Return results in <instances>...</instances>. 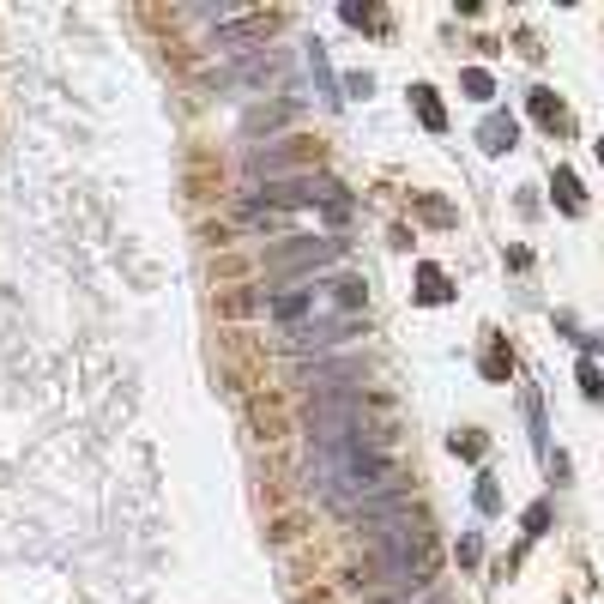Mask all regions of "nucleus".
<instances>
[{
    "label": "nucleus",
    "instance_id": "21",
    "mask_svg": "<svg viewBox=\"0 0 604 604\" xmlns=\"http://www.w3.org/2000/svg\"><path fill=\"white\" fill-rule=\"evenodd\" d=\"M423 604H447V599H442V592H423Z\"/></svg>",
    "mask_w": 604,
    "mask_h": 604
},
{
    "label": "nucleus",
    "instance_id": "12",
    "mask_svg": "<svg viewBox=\"0 0 604 604\" xmlns=\"http://www.w3.org/2000/svg\"><path fill=\"white\" fill-rule=\"evenodd\" d=\"M344 24H369V31H387V19H381V13H375V6H357V0L344 6Z\"/></svg>",
    "mask_w": 604,
    "mask_h": 604
},
{
    "label": "nucleus",
    "instance_id": "1",
    "mask_svg": "<svg viewBox=\"0 0 604 604\" xmlns=\"http://www.w3.org/2000/svg\"><path fill=\"white\" fill-rule=\"evenodd\" d=\"M435 574H442V556H411V563H362L357 574H351V586H357V599H417V592H429V586H435Z\"/></svg>",
    "mask_w": 604,
    "mask_h": 604
},
{
    "label": "nucleus",
    "instance_id": "19",
    "mask_svg": "<svg viewBox=\"0 0 604 604\" xmlns=\"http://www.w3.org/2000/svg\"><path fill=\"white\" fill-rule=\"evenodd\" d=\"M344 91H351V97H369V91H375V79H369V73H357V79H344Z\"/></svg>",
    "mask_w": 604,
    "mask_h": 604
},
{
    "label": "nucleus",
    "instance_id": "20",
    "mask_svg": "<svg viewBox=\"0 0 604 604\" xmlns=\"http://www.w3.org/2000/svg\"><path fill=\"white\" fill-rule=\"evenodd\" d=\"M478 556H483V544H478V538H460V563L471 568V563H478Z\"/></svg>",
    "mask_w": 604,
    "mask_h": 604
},
{
    "label": "nucleus",
    "instance_id": "9",
    "mask_svg": "<svg viewBox=\"0 0 604 604\" xmlns=\"http://www.w3.org/2000/svg\"><path fill=\"white\" fill-rule=\"evenodd\" d=\"M550 188H556V200H563V212H581V181H574V169H556V181H550Z\"/></svg>",
    "mask_w": 604,
    "mask_h": 604
},
{
    "label": "nucleus",
    "instance_id": "4",
    "mask_svg": "<svg viewBox=\"0 0 604 604\" xmlns=\"http://www.w3.org/2000/svg\"><path fill=\"white\" fill-rule=\"evenodd\" d=\"M308 140H272V151H248V176H266V181H279L284 163H302L308 151H302Z\"/></svg>",
    "mask_w": 604,
    "mask_h": 604
},
{
    "label": "nucleus",
    "instance_id": "2",
    "mask_svg": "<svg viewBox=\"0 0 604 604\" xmlns=\"http://www.w3.org/2000/svg\"><path fill=\"white\" fill-rule=\"evenodd\" d=\"M339 261H344L339 236H284V248L266 254V272L279 284H302V279H315V272H326V266H339Z\"/></svg>",
    "mask_w": 604,
    "mask_h": 604
},
{
    "label": "nucleus",
    "instance_id": "14",
    "mask_svg": "<svg viewBox=\"0 0 604 604\" xmlns=\"http://www.w3.org/2000/svg\"><path fill=\"white\" fill-rule=\"evenodd\" d=\"M453 453H460V460H483V435H478V429L453 435Z\"/></svg>",
    "mask_w": 604,
    "mask_h": 604
},
{
    "label": "nucleus",
    "instance_id": "6",
    "mask_svg": "<svg viewBox=\"0 0 604 604\" xmlns=\"http://www.w3.org/2000/svg\"><path fill=\"white\" fill-rule=\"evenodd\" d=\"M411 109H417V121L429 127V133H442V127H447V109L435 103V91H429V85H411Z\"/></svg>",
    "mask_w": 604,
    "mask_h": 604
},
{
    "label": "nucleus",
    "instance_id": "7",
    "mask_svg": "<svg viewBox=\"0 0 604 604\" xmlns=\"http://www.w3.org/2000/svg\"><path fill=\"white\" fill-rule=\"evenodd\" d=\"M447 297H453V284L442 266H417V302H447Z\"/></svg>",
    "mask_w": 604,
    "mask_h": 604
},
{
    "label": "nucleus",
    "instance_id": "22",
    "mask_svg": "<svg viewBox=\"0 0 604 604\" xmlns=\"http://www.w3.org/2000/svg\"><path fill=\"white\" fill-rule=\"evenodd\" d=\"M599 163H604V140H599Z\"/></svg>",
    "mask_w": 604,
    "mask_h": 604
},
{
    "label": "nucleus",
    "instance_id": "3",
    "mask_svg": "<svg viewBox=\"0 0 604 604\" xmlns=\"http://www.w3.org/2000/svg\"><path fill=\"white\" fill-rule=\"evenodd\" d=\"M254 200L272 206V212H284V206H339V200H344V188H339L333 176H321V169H302V176H279V181H266Z\"/></svg>",
    "mask_w": 604,
    "mask_h": 604
},
{
    "label": "nucleus",
    "instance_id": "8",
    "mask_svg": "<svg viewBox=\"0 0 604 604\" xmlns=\"http://www.w3.org/2000/svg\"><path fill=\"white\" fill-rule=\"evenodd\" d=\"M272 31V19H248V24H224L218 31V49H242V42H254Z\"/></svg>",
    "mask_w": 604,
    "mask_h": 604
},
{
    "label": "nucleus",
    "instance_id": "13",
    "mask_svg": "<svg viewBox=\"0 0 604 604\" xmlns=\"http://www.w3.org/2000/svg\"><path fill=\"white\" fill-rule=\"evenodd\" d=\"M308 67H315V85L326 91V103H339V97H333V73H326V55H321V42L308 49Z\"/></svg>",
    "mask_w": 604,
    "mask_h": 604
},
{
    "label": "nucleus",
    "instance_id": "17",
    "mask_svg": "<svg viewBox=\"0 0 604 604\" xmlns=\"http://www.w3.org/2000/svg\"><path fill=\"white\" fill-rule=\"evenodd\" d=\"M544 526H550V502H532V508H526V532H532V538H538Z\"/></svg>",
    "mask_w": 604,
    "mask_h": 604
},
{
    "label": "nucleus",
    "instance_id": "16",
    "mask_svg": "<svg viewBox=\"0 0 604 604\" xmlns=\"http://www.w3.org/2000/svg\"><path fill=\"white\" fill-rule=\"evenodd\" d=\"M478 508H483V514H496V508H502V490H496L490 478H478Z\"/></svg>",
    "mask_w": 604,
    "mask_h": 604
},
{
    "label": "nucleus",
    "instance_id": "5",
    "mask_svg": "<svg viewBox=\"0 0 604 604\" xmlns=\"http://www.w3.org/2000/svg\"><path fill=\"white\" fill-rule=\"evenodd\" d=\"M514 140H520V127H514V115H490L478 127V145L490 151V158H502V151H514Z\"/></svg>",
    "mask_w": 604,
    "mask_h": 604
},
{
    "label": "nucleus",
    "instance_id": "10",
    "mask_svg": "<svg viewBox=\"0 0 604 604\" xmlns=\"http://www.w3.org/2000/svg\"><path fill=\"white\" fill-rule=\"evenodd\" d=\"M532 115H538L544 127H556V121H563V103L550 97V91H532Z\"/></svg>",
    "mask_w": 604,
    "mask_h": 604
},
{
    "label": "nucleus",
    "instance_id": "15",
    "mask_svg": "<svg viewBox=\"0 0 604 604\" xmlns=\"http://www.w3.org/2000/svg\"><path fill=\"white\" fill-rule=\"evenodd\" d=\"M581 393H586V399H599V393H604V375H599V362H581Z\"/></svg>",
    "mask_w": 604,
    "mask_h": 604
},
{
    "label": "nucleus",
    "instance_id": "18",
    "mask_svg": "<svg viewBox=\"0 0 604 604\" xmlns=\"http://www.w3.org/2000/svg\"><path fill=\"white\" fill-rule=\"evenodd\" d=\"M508 369H514V362H508V351H490V357H483V375H490V381H502Z\"/></svg>",
    "mask_w": 604,
    "mask_h": 604
},
{
    "label": "nucleus",
    "instance_id": "11",
    "mask_svg": "<svg viewBox=\"0 0 604 604\" xmlns=\"http://www.w3.org/2000/svg\"><path fill=\"white\" fill-rule=\"evenodd\" d=\"M460 85H465V97H490V91H496V85H490V73H483V67H465V73H460Z\"/></svg>",
    "mask_w": 604,
    "mask_h": 604
}]
</instances>
